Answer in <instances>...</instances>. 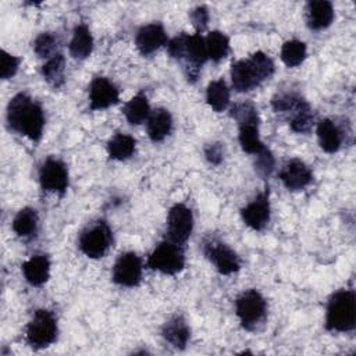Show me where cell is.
Instances as JSON below:
<instances>
[{"label": "cell", "mask_w": 356, "mask_h": 356, "mask_svg": "<svg viewBox=\"0 0 356 356\" xmlns=\"http://www.w3.org/2000/svg\"><path fill=\"white\" fill-rule=\"evenodd\" d=\"M182 60L185 61L186 79L193 83L199 76L202 65L206 63V60H209L207 53H206L204 38L200 33L188 36L186 50H185Z\"/></svg>", "instance_id": "obj_12"}, {"label": "cell", "mask_w": 356, "mask_h": 356, "mask_svg": "<svg viewBox=\"0 0 356 356\" xmlns=\"http://www.w3.org/2000/svg\"><path fill=\"white\" fill-rule=\"evenodd\" d=\"M238 139L242 150L250 154H257L266 147L259 136V122L239 124Z\"/></svg>", "instance_id": "obj_25"}, {"label": "cell", "mask_w": 356, "mask_h": 356, "mask_svg": "<svg viewBox=\"0 0 356 356\" xmlns=\"http://www.w3.org/2000/svg\"><path fill=\"white\" fill-rule=\"evenodd\" d=\"M235 312L245 330H254L267 316V303L263 295L256 289L242 292L235 300Z\"/></svg>", "instance_id": "obj_4"}, {"label": "cell", "mask_w": 356, "mask_h": 356, "mask_svg": "<svg viewBox=\"0 0 356 356\" xmlns=\"http://www.w3.org/2000/svg\"><path fill=\"white\" fill-rule=\"evenodd\" d=\"M231 115L236 120L238 125L246 124V122H259L257 110L250 102H243V103L235 104L231 110Z\"/></svg>", "instance_id": "obj_34"}, {"label": "cell", "mask_w": 356, "mask_h": 356, "mask_svg": "<svg viewBox=\"0 0 356 356\" xmlns=\"http://www.w3.org/2000/svg\"><path fill=\"white\" fill-rule=\"evenodd\" d=\"M57 320L50 310L39 309L26 325V342L33 349L50 346L57 338Z\"/></svg>", "instance_id": "obj_5"}, {"label": "cell", "mask_w": 356, "mask_h": 356, "mask_svg": "<svg viewBox=\"0 0 356 356\" xmlns=\"http://www.w3.org/2000/svg\"><path fill=\"white\" fill-rule=\"evenodd\" d=\"M136 140L128 134H115L107 143V153L113 160H127L135 153Z\"/></svg>", "instance_id": "obj_24"}, {"label": "cell", "mask_w": 356, "mask_h": 356, "mask_svg": "<svg viewBox=\"0 0 356 356\" xmlns=\"http://www.w3.org/2000/svg\"><path fill=\"white\" fill-rule=\"evenodd\" d=\"M356 325V296L352 289L334 292L327 303L325 328L335 332L352 331Z\"/></svg>", "instance_id": "obj_3"}, {"label": "cell", "mask_w": 356, "mask_h": 356, "mask_svg": "<svg viewBox=\"0 0 356 356\" xmlns=\"http://www.w3.org/2000/svg\"><path fill=\"white\" fill-rule=\"evenodd\" d=\"M317 138L320 147L327 153H335L342 145V135L334 121L324 118L317 124Z\"/></svg>", "instance_id": "obj_21"}, {"label": "cell", "mask_w": 356, "mask_h": 356, "mask_svg": "<svg viewBox=\"0 0 356 356\" xmlns=\"http://www.w3.org/2000/svg\"><path fill=\"white\" fill-rule=\"evenodd\" d=\"M57 47L58 38L53 32H43L33 42V50L39 57H53L54 54H57Z\"/></svg>", "instance_id": "obj_32"}, {"label": "cell", "mask_w": 356, "mask_h": 356, "mask_svg": "<svg viewBox=\"0 0 356 356\" xmlns=\"http://www.w3.org/2000/svg\"><path fill=\"white\" fill-rule=\"evenodd\" d=\"M22 273L32 286L43 285L50 277V260L46 254H35L22 263Z\"/></svg>", "instance_id": "obj_18"}, {"label": "cell", "mask_w": 356, "mask_h": 356, "mask_svg": "<svg viewBox=\"0 0 356 356\" xmlns=\"http://www.w3.org/2000/svg\"><path fill=\"white\" fill-rule=\"evenodd\" d=\"M203 252L206 257L213 263L220 274L229 275L241 268L239 256L224 242L217 239H209L203 243Z\"/></svg>", "instance_id": "obj_8"}, {"label": "cell", "mask_w": 356, "mask_h": 356, "mask_svg": "<svg viewBox=\"0 0 356 356\" xmlns=\"http://www.w3.org/2000/svg\"><path fill=\"white\" fill-rule=\"evenodd\" d=\"M334 19V7L325 0H313L306 4V22L313 31H321L331 25Z\"/></svg>", "instance_id": "obj_17"}, {"label": "cell", "mask_w": 356, "mask_h": 356, "mask_svg": "<svg viewBox=\"0 0 356 356\" xmlns=\"http://www.w3.org/2000/svg\"><path fill=\"white\" fill-rule=\"evenodd\" d=\"M64 72L65 58L61 53H57L53 57L47 58V61L42 65V75L53 88H60L64 83Z\"/></svg>", "instance_id": "obj_28"}, {"label": "cell", "mask_w": 356, "mask_h": 356, "mask_svg": "<svg viewBox=\"0 0 356 356\" xmlns=\"http://www.w3.org/2000/svg\"><path fill=\"white\" fill-rule=\"evenodd\" d=\"M147 266L154 271L174 275L184 270L185 256L179 245L171 241H164L149 254Z\"/></svg>", "instance_id": "obj_7"}, {"label": "cell", "mask_w": 356, "mask_h": 356, "mask_svg": "<svg viewBox=\"0 0 356 356\" xmlns=\"http://www.w3.org/2000/svg\"><path fill=\"white\" fill-rule=\"evenodd\" d=\"M8 127L38 142L44 128V113L42 106L26 93H17L7 106Z\"/></svg>", "instance_id": "obj_1"}, {"label": "cell", "mask_w": 356, "mask_h": 356, "mask_svg": "<svg viewBox=\"0 0 356 356\" xmlns=\"http://www.w3.org/2000/svg\"><path fill=\"white\" fill-rule=\"evenodd\" d=\"M273 74L274 63L263 51H256L246 60H238L231 67V81L236 92H249Z\"/></svg>", "instance_id": "obj_2"}, {"label": "cell", "mask_w": 356, "mask_h": 356, "mask_svg": "<svg viewBox=\"0 0 356 356\" xmlns=\"http://www.w3.org/2000/svg\"><path fill=\"white\" fill-rule=\"evenodd\" d=\"M241 216L243 222L252 229L261 231L270 221V197L268 188L260 192L252 202H249L242 210Z\"/></svg>", "instance_id": "obj_13"}, {"label": "cell", "mask_w": 356, "mask_h": 356, "mask_svg": "<svg viewBox=\"0 0 356 356\" xmlns=\"http://www.w3.org/2000/svg\"><path fill=\"white\" fill-rule=\"evenodd\" d=\"M167 33L164 31V26L159 22H152L147 25H143L136 32L135 44L136 49L142 56H150L156 50H159L161 46L167 44Z\"/></svg>", "instance_id": "obj_16"}, {"label": "cell", "mask_w": 356, "mask_h": 356, "mask_svg": "<svg viewBox=\"0 0 356 356\" xmlns=\"http://www.w3.org/2000/svg\"><path fill=\"white\" fill-rule=\"evenodd\" d=\"M163 338L174 348L184 349L191 338V330L182 316L171 317L161 330Z\"/></svg>", "instance_id": "obj_19"}, {"label": "cell", "mask_w": 356, "mask_h": 356, "mask_svg": "<svg viewBox=\"0 0 356 356\" xmlns=\"http://www.w3.org/2000/svg\"><path fill=\"white\" fill-rule=\"evenodd\" d=\"M38 225L39 217L32 207L21 209L13 220V229L21 238H32L38 231Z\"/></svg>", "instance_id": "obj_23"}, {"label": "cell", "mask_w": 356, "mask_h": 356, "mask_svg": "<svg viewBox=\"0 0 356 356\" xmlns=\"http://www.w3.org/2000/svg\"><path fill=\"white\" fill-rule=\"evenodd\" d=\"M120 100L118 88L106 76H96L89 86V108L104 110Z\"/></svg>", "instance_id": "obj_14"}, {"label": "cell", "mask_w": 356, "mask_h": 356, "mask_svg": "<svg viewBox=\"0 0 356 356\" xmlns=\"http://www.w3.org/2000/svg\"><path fill=\"white\" fill-rule=\"evenodd\" d=\"M19 58L7 53L6 50H1V67H0V76L3 79H8L15 75L19 67Z\"/></svg>", "instance_id": "obj_37"}, {"label": "cell", "mask_w": 356, "mask_h": 356, "mask_svg": "<svg viewBox=\"0 0 356 356\" xmlns=\"http://www.w3.org/2000/svg\"><path fill=\"white\" fill-rule=\"evenodd\" d=\"M207 58L211 61L222 60L229 51V39L225 33L220 31H213L204 38Z\"/></svg>", "instance_id": "obj_29"}, {"label": "cell", "mask_w": 356, "mask_h": 356, "mask_svg": "<svg viewBox=\"0 0 356 356\" xmlns=\"http://www.w3.org/2000/svg\"><path fill=\"white\" fill-rule=\"evenodd\" d=\"M172 129V117L165 108H156L147 118V135L153 142L164 140Z\"/></svg>", "instance_id": "obj_20"}, {"label": "cell", "mask_w": 356, "mask_h": 356, "mask_svg": "<svg viewBox=\"0 0 356 356\" xmlns=\"http://www.w3.org/2000/svg\"><path fill=\"white\" fill-rule=\"evenodd\" d=\"M207 104L217 113L224 111L229 104V89L224 79L211 81L206 89Z\"/></svg>", "instance_id": "obj_27"}, {"label": "cell", "mask_w": 356, "mask_h": 356, "mask_svg": "<svg viewBox=\"0 0 356 356\" xmlns=\"http://www.w3.org/2000/svg\"><path fill=\"white\" fill-rule=\"evenodd\" d=\"M305 99L300 97L299 95L296 93H292V92H284V93H277L273 100H271V104H273V108L277 111V113H292Z\"/></svg>", "instance_id": "obj_33"}, {"label": "cell", "mask_w": 356, "mask_h": 356, "mask_svg": "<svg viewBox=\"0 0 356 356\" xmlns=\"http://www.w3.org/2000/svg\"><path fill=\"white\" fill-rule=\"evenodd\" d=\"M40 186L47 192L63 195L68 188V170L65 164L54 157H49L39 170Z\"/></svg>", "instance_id": "obj_11"}, {"label": "cell", "mask_w": 356, "mask_h": 356, "mask_svg": "<svg viewBox=\"0 0 356 356\" xmlns=\"http://www.w3.org/2000/svg\"><path fill=\"white\" fill-rule=\"evenodd\" d=\"M191 21L193 24V26L196 28L197 33H200V31H203L206 26H207V22H209V11L204 6H197L195 7L191 14Z\"/></svg>", "instance_id": "obj_38"}, {"label": "cell", "mask_w": 356, "mask_h": 356, "mask_svg": "<svg viewBox=\"0 0 356 356\" xmlns=\"http://www.w3.org/2000/svg\"><path fill=\"white\" fill-rule=\"evenodd\" d=\"M306 58V44L298 39L288 40L282 44L281 60L286 67H298Z\"/></svg>", "instance_id": "obj_30"}, {"label": "cell", "mask_w": 356, "mask_h": 356, "mask_svg": "<svg viewBox=\"0 0 356 356\" xmlns=\"http://www.w3.org/2000/svg\"><path fill=\"white\" fill-rule=\"evenodd\" d=\"M280 179L286 189L300 191L312 182L313 174L300 159H291L280 170Z\"/></svg>", "instance_id": "obj_15"}, {"label": "cell", "mask_w": 356, "mask_h": 356, "mask_svg": "<svg viewBox=\"0 0 356 356\" xmlns=\"http://www.w3.org/2000/svg\"><path fill=\"white\" fill-rule=\"evenodd\" d=\"M274 164H275L274 156H273V153L267 147H264L261 152H259L256 154L254 168H256L257 174L261 175L263 178H267L273 172Z\"/></svg>", "instance_id": "obj_35"}, {"label": "cell", "mask_w": 356, "mask_h": 356, "mask_svg": "<svg viewBox=\"0 0 356 356\" xmlns=\"http://www.w3.org/2000/svg\"><path fill=\"white\" fill-rule=\"evenodd\" d=\"M142 260L136 253H121L113 267V281L121 286H136L142 280Z\"/></svg>", "instance_id": "obj_10"}, {"label": "cell", "mask_w": 356, "mask_h": 356, "mask_svg": "<svg viewBox=\"0 0 356 356\" xmlns=\"http://www.w3.org/2000/svg\"><path fill=\"white\" fill-rule=\"evenodd\" d=\"M193 229V214L192 210L182 204L177 203L174 204L167 217V236L168 241L182 245L188 241Z\"/></svg>", "instance_id": "obj_9"}, {"label": "cell", "mask_w": 356, "mask_h": 356, "mask_svg": "<svg viewBox=\"0 0 356 356\" xmlns=\"http://www.w3.org/2000/svg\"><path fill=\"white\" fill-rule=\"evenodd\" d=\"M124 115L131 125H139L150 115V106L143 93H138L124 106Z\"/></svg>", "instance_id": "obj_26"}, {"label": "cell", "mask_w": 356, "mask_h": 356, "mask_svg": "<svg viewBox=\"0 0 356 356\" xmlns=\"http://www.w3.org/2000/svg\"><path fill=\"white\" fill-rule=\"evenodd\" d=\"M291 129L298 134H306L312 129L313 125V114L310 106L306 100H303L293 111L291 118Z\"/></svg>", "instance_id": "obj_31"}, {"label": "cell", "mask_w": 356, "mask_h": 356, "mask_svg": "<svg viewBox=\"0 0 356 356\" xmlns=\"http://www.w3.org/2000/svg\"><path fill=\"white\" fill-rule=\"evenodd\" d=\"M113 243V232L108 224L99 220L88 225L79 235V249L90 259L103 257Z\"/></svg>", "instance_id": "obj_6"}, {"label": "cell", "mask_w": 356, "mask_h": 356, "mask_svg": "<svg viewBox=\"0 0 356 356\" xmlns=\"http://www.w3.org/2000/svg\"><path fill=\"white\" fill-rule=\"evenodd\" d=\"M204 156H206V159L210 164H214V165L220 164L224 159V146H222V143H220V142L209 143L204 147Z\"/></svg>", "instance_id": "obj_39"}, {"label": "cell", "mask_w": 356, "mask_h": 356, "mask_svg": "<svg viewBox=\"0 0 356 356\" xmlns=\"http://www.w3.org/2000/svg\"><path fill=\"white\" fill-rule=\"evenodd\" d=\"M68 47H70V54L74 58L83 60L90 56L93 50V38L89 28L85 24H79L75 26Z\"/></svg>", "instance_id": "obj_22"}, {"label": "cell", "mask_w": 356, "mask_h": 356, "mask_svg": "<svg viewBox=\"0 0 356 356\" xmlns=\"http://www.w3.org/2000/svg\"><path fill=\"white\" fill-rule=\"evenodd\" d=\"M188 33L182 32L177 36H174L170 42H167V51L168 54L175 58V60H182L185 50H186V43H188Z\"/></svg>", "instance_id": "obj_36"}]
</instances>
